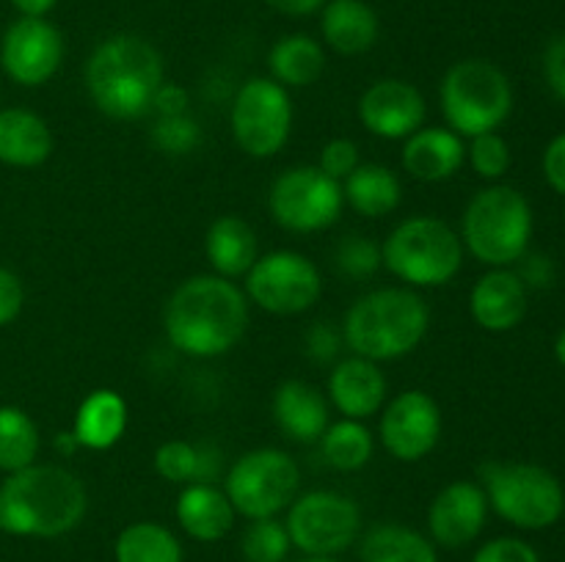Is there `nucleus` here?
I'll return each mask as SVG.
<instances>
[{"label":"nucleus","instance_id":"2","mask_svg":"<svg viewBox=\"0 0 565 562\" xmlns=\"http://www.w3.org/2000/svg\"><path fill=\"white\" fill-rule=\"evenodd\" d=\"M88 510L86 485L70 468L33 463L0 483V529L17 538H61Z\"/></svg>","mask_w":565,"mask_h":562},{"label":"nucleus","instance_id":"34","mask_svg":"<svg viewBox=\"0 0 565 562\" xmlns=\"http://www.w3.org/2000/svg\"><path fill=\"white\" fill-rule=\"evenodd\" d=\"M292 540L279 518H257L243 529L241 551L246 562H287Z\"/></svg>","mask_w":565,"mask_h":562},{"label":"nucleus","instance_id":"12","mask_svg":"<svg viewBox=\"0 0 565 562\" xmlns=\"http://www.w3.org/2000/svg\"><path fill=\"white\" fill-rule=\"evenodd\" d=\"M243 292L248 303L263 312L292 317V314L309 312L320 301L323 275L307 253L281 248V251L259 253L254 268L246 273Z\"/></svg>","mask_w":565,"mask_h":562},{"label":"nucleus","instance_id":"49","mask_svg":"<svg viewBox=\"0 0 565 562\" xmlns=\"http://www.w3.org/2000/svg\"><path fill=\"white\" fill-rule=\"evenodd\" d=\"M292 562H340L334 560V556H301V560H292Z\"/></svg>","mask_w":565,"mask_h":562},{"label":"nucleus","instance_id":"6","mask_svg":"<svg viewBox=\"0 0 565 562\" xmlns=\"http://www.w3.org/2000/svg\"><path fill=\"white\" fill-rule=\"evenodd\" d=\"M461 235L436 215H412L401 220L381 242V268L412 290L445 287L461 273Z\"/></svg>","mask_w":565,"mask_h":562},{"label":"nucleus","instance_id":"46","mask_svg":"<svg viewBox=\"0 0 565 562\" xmlns=\"http://www.w3.org/2000/svg\"><path fill=\"white\" fill-rule=\"evenodd\" d=\"M58 0H11L20 17H47Z\"/></svg>","mask_w":565,"mask_h":562},{"label":"nucleus","instance_id":"31","mask_svg":"<svg viewBox=\"0 0 565 562\" xmlns=\"http://www.w3.org/2000/svg\"><path fill=\"white\" fill-rule=\"evenodd\" d=\"M320 455L334 472H359L373 461L375 435L370 428L356 419H340L326 428L320 435Z\"/></svg>","mask_w":565,"mask_h":562},{"label":"nucleus","instance_id":"47","mask_svg":"<svg viewBox=\"0 0 565 562\" xmlns=\"http://www.w3.org/2000/svg\"><path fill=\"white\" fill-rule=\"evenodd\" d=\"M55 450H58L64 457H72L77 450H81V444H77L75 433H72V430H70V433H58V435H55Z\"/></svg>","mask_w":565,"mask_h":562},{"label":"nucleus","instance_id":"11","mask_svg":"<svg viewBox=\"0 0 565 562\" xmlns=\"http://www.w3.org/2000/svg\"><path fill=\"white\" fill-rule=\"evenodd\" d=\"M345 209L342 182L331 180L318 165H292L281 171L268 191V213L276 226L296 235L323 231Z\"/></svg>","mask_w":565,"mask_h":562},{"label":"nucleus","instance_id":"19","mask_svg":"<svg viewBox=\"0 0 565 562\" xmlns=\"http://www.w3.org/2000/svg\"><path fill=\"white\" fill-rule=\"evenodd\" d=\"M469 314L491 334L513 331L527 314V284L511 268H491L469 292Z\"/></svg>","mask_w":565,"mask_h":562},{"label":"nucleus","instance_id":"4","mask_svg":"<svg viewBox=\"0 0 565 562\" xmlns=\"http://www.w3.org/2000/svg\"><path fill=\"white\" fill-rule=\"evenodd\" d=\"M430 306L412 287H379L351 303L342 317V339L353 356L375 364L397 361L423 345Z\"/></svg>","mask_w":565,"mask_h":562},{"label":"nucleus","instance_id":"45","mask_svg":"<svg viewBox=\"0 0 565 562\" xmlns=\"http://www.w3.org/2000/svg\"><path fill=\"white\" fill-rule=\"evenodd\" d=\"M274 11L287 17H309L323 9L326 0H265Z\"/></svg>","mask_w":565,"mask_h":562},{"label":"nucleus","instance_id":"23","mask_svg":"<svg viewBox=\"0 0 565 562\" xmlns=\"http://www.w3.org/2000/svg\"><path fill=\"white\" fill-rule=\"evenodd\" d=\"M320 33L340 55H364L381 36V20L364 0H326L320 9Z\"/></svg>","mask_w":565,"mask_h":562},{"label":"nucleus","instance_id":"26","mask_svg":"<svg viewBox=\"0 0 565 562\" xmlns=\"http://www.w3.org/2000/svg\"><path fill=\"white\" fill-rule=\"evenodd\" d=\"M53 154V132L39 114L28 108L0 110V163L36 169Z\"/></svg>","mask_w":565,"mask_h":562},{"label":"nucleus","instance_id":"3","mask_svg":"<svg viewBox=\"0 0 565 562\" xmlns=\"http://www.w3.org/2000/svg\"><path fill=\"white\" fill-rule=\"evenodd\" d=\"M83 77L99 114L116 121H136L152 114L154 91L166 80L163 55L149 39L116 33L92 50Z\"/></svg>","mask_w":565,"mask_h":562},{"label":"nucleus","instance_id":"37","mask_svg":"<svg viewBox=\"0 0 565 562\" xmlns=\"http://www.w3.org/2000/svg\"><path fill=\"white\" fill-rule=\"evenodd\" d=\"M467 160L472 171L483 180H500L511 169V147L500 132H483V136L469 138Z\"/></svg>","mask_w":565,"mask_h":562},{"label":"nucleus","instance_id":"15","mask_svg":"<svg viewBox=\"0 0 565 562\" xmlns=\"http://www.w3.org/2000/svg\"><path fill=\"white\" fill-rule=\"evenodd\" d=\"M64 64V36L44 17H20L0 39V66L17 86L36 88Z\"/></svg>","mask_w":565,"mask_h":562},{"label":"nucleus","instance_id":"42","mask_svg":"<svg viewBox=\"0 0 565 562\" xmlns=\"http://www.w3.org/2000/svg\"><path fill=\"white\" fill-rule=\"evenodd\" d=\"M188 105H191V97H188L185 88L180 83L163 80L160 88L154 91L152 99V114L154 116H182L188 114Z\"/></svg>","mask_w":565,"mask_h":562},{"label":"nucleus","instance_id":"27","mask_svg":"<svg viewBox=\"0 0 565 562\" xmlns=\"http://www.w3.org/2000/svg\"><path fill=\"white\" fill-rule=\"evenodd\" d=\"M342 196L353 213L364 215V218H384L401 207L403 185L390 165L359 163L342 180Z\"/></svg>","mask_w":565,"mask_h":562},{"label":"nucleus","instance_id":"36","mask_svg":"<svg viewBox=\"0 0 565 562\" xmlns=\"http://www.w3.org/2000/svg\"><path fill=\"white\" fill-rule=\"evenodd\" d=\"M334 268L345 279H370L381 268V246L364 235L342 237L334 248Z\"/></svg>","mask_w":565,"mask_h":562},{"label":"nucleus","instance_id":"7","mask_svg":"<svg viewBox=\"0 0 565 562\" xmlns=\"http://www.w3.org/2000/svg\"><path fill=\"white\" fill-rule=\"evenodd\" d=\"M439 105L447 127L461 138L497 132L513 110V86L491 61L463 58L441 77Z\"/></svg>","mask_w":565,"mask_h":562},{"label":"nucleus","instance_id":"35","mask_svg":"<svg viewBox=\"0 0 565 562\" xmlns=\"http://www.w3.org/2000/svg\"><path fill=\"white\" fill-rule=\"evenodd\" d=\"M149 138H152L158 152L169 154V158H185L202 147V127L191 114L154 116Z\"/></svg>","mask_w":565,"mask_h":562},{"label":"nucleus","instance_id":"13","mask_svg":"<svg viewBox=\"0 0 565 562\" xmlns=\"http://www.w3.org/2000/svg\"><path fill=\"white\" fill-rule=\"evenodd\" d=\"M287 534L309 556H334L362 532V510L340 490H307L287 507Z\"/></svg>","mask_w":565,"mask_h":562},{"label":"nucleus","instance_id":"5","mask_svg":"<svg viewBox=\"0 0 565 562\" xmlns=\"http://www.w3.org/2000/svg\"><path fill=\"white\" fill-rule=\"evenodd\" d=\"M463 251L489 268H511L527 257L533 207L511 185H489L472 196L461 218Z\"/></svg>","mask_w":565,"mask_h":562},{"label":"nucleus","instance_id":"14","mask_svg":"<svg viewBox=\"0 0 565 562\" xmlns=\"http://www.w3.org/2000/svg\"><path fill=\"white\" fill-rule=\"evenodd\" d=\"M379 439L395 461H423L436 450L441 439L439 402L423 389L401 391L381 408Z\"/></svg>","mask_w":565,"mask_h":562},{"label":"nucleus","instance_id":"29","mask_svg":"<svg viewBox=\"0 0 565 562\" xmlns=\"http://www.w3.org/2000/svg\"><path fill=\"white\" fill-rule=\"evenodd\" d=\"M268 69L276 83L290 88H307L323 77L326 50L318 39L307 33H290L281 36L268 53Z\"/></svg>","mask_w":565,"mask_h":562},{"label":"nucleus","instance_id":"48","mask_svg":"<svg viewBox=\"0 0 565 562\" xmlns=\"http://www.w3.org/2000/svg\"><path fill=\"white\" fill-rule=\"evenodd\" d=\"M555 356H557V361L565 367V328L561 331V336H557V342H555Z\"/></svg>","mask_w":565,"mask_h":562},{"label":"nucleus","instance_id":"38","mask_svg":"<svg viewBox=\"0 0 565 562\" xmlns=\"http://www.w3.org/2000/svg\"><path fill=\"white\" fill-rule=\"evenodd\" d=\"M359 163H362V158H359V147L356 141H351V138H331V141H326L323 149H320L318 169L337 182L345 180Z\"/></svg>","mask_w":565,"mask_h":562},{"label":"nucleus","instance_id":"17","mask_svg":"<svg viewBox=\"0 0 565 562\" xmlns=\"http://www.w3.org/2000/svg\"><path fill=\"white\" fill-rule=\"evenodd\" d=\"M486 518H489V499L480 483L456 479L430 501L428 534L445 549H461L483 532Z\"/></svg>","mask_w":565,"mask_h":562},{"label":"nucleus","instance_id":"9","mask_svg":"<svg viewBox=\"0 0 565 562\" xmlns=\"http://www.w3.org/2000/svg\"><path fill=\"white\" fill-rule=\"evenodd\" d=\"M224 490L237 516L257 521L276 518L296 501L301 490V466L296 457L276 446L248 450L226 468Z\"/></svg>","mask_w":565,"mask_h":562},{"label":"nucleus","instance_id":"10","mask_svg":"<svg viewBox=\"0 0 565 562\" xmlns=\"http://www.w3.org/2000/svg\"><path fill=\"white\" fill-rule=\"evenodd\" d=\"M292 99L274 77H248L235 94L230 110L232 138L248 158H276L292 132Z\"/></svg>","mask_w":565,"mask_h":562},{"label":"nucleus","instance_id":"33","mask_svg":"<svg viewBox=\"0 0 565 562\" xmlns=\"http://www.w3.org/2000/svg\"><path fill=\"white\" fill-rule=\"evenodd\" d=\"M42 450L39 428L22 408L0 406V472L14 474L33 466Z\"/></svg>","mask_w":565,"mask_h":562},{"label":"nucleus","instance_id":"44","mask_svg":"<svg viewBox=\"0 0 565 562\" xmlns=\"http://www.w3.org/2000/svg\"><path fill=\"white\" fill-rule=\"evenodd\" d=\"M544 176L552 185V191H557L565 196V132L557 138H552L550 147L544 152Z\"/></svg>","mask_w":565,"mask_h":562},{"label":"nucleus","instance_id":"28","mask_svg":"<svg viewBox=\"0 0 565 562\" xmlns=\"http://www.w3.org/2000/svg\"><path fill=\"white\" fill-rule=\"evenodd\" d=\"M154 472L174 485L193 483H215L224 472V457L218 446L191 444V441H163L154 450Z\"/></svg>","mask_w":565,"mask_h":562},{"label":"nucleus","instance_id":"39","mask_svg":"<svg viewBox=\"0 0 565 562\" xmlns=\"http://www.w3.org/2000/svg\"><path fill=\"white\" fill-rule=\"evenodd\" d=\"M472 562H541V556L527 540L494 538L475 551Z\"/></svg>","mask_w":565,"mask_h":562},{"label":"nucleus","instance_id":"18","mask_svg":"<svg viewBox=\"0 0 565 562\" xmlns=\"http://www.w3.org/2000/svg\"><path fill=\"white\" fill-rule=\"evenodd\" d=\"M386 391H390V383H386L381 364L362 356H348L334 361L329 383H326V397H329L331 408L342 419H356V422L381 413Z\"/></svg>","mask_w":565,"mask_h":562},{"label":"nucleus","instance_id":"8","mask_svg":"<svg viewBox=\"0 0 565 562\" xmlns=\"http://www.w3.org/2000/svg\"><path fill=\"white\" fill-rule=\"evenodd\" d=\"M480 488L489 507L519 529H546L557 523L565 510L561 479L535 463L486 461L478 466Z\"/></svg>","mask_w":565,"mask_h":562},{"label":"nucleus","instance_id":"32","mask_svg":"<svg viewBox=\"0 0 565 562\" xmlns=\"http://www.w3.org/2000/svg\"><path fill=\"white\" fill-rule=\"evenodd\" d=\"M116 562H182V543L158 521H136L114 543Z\"/></svg>","mask_w":565,"mask_h":562},{"label":"nucleus","instance_id":"1","mask_svg":"<svg viewBox=\"0 0 565 562\" xmlns=\"http://www.w3.org/2000/svg\"><path fill=\"white\" fill-rule=\"evenodd\" d=\"M252 303L235 281L215 273L191 275L169 295L163 331L171 347L193 358H218L241 345Z\"/></svg>","mask_w":565,"mask_h":562},{"label":"nucleus","instance_id":"41","mask_svg":"<svg viewBox=\"0 0 565 562\" xmlns=\"http://www.w3.org/2000/svg\"><path fill=\"white\" fill-rule=\"evenodd\" d=\"M22 303H25V290L20 275L0 264V328L20 317Z\"/></svg>","mask_w":565,"mask_h":562},{"label":"nucleus","instance_id":"21","mask_svg":"<svg viewBox=\"0 0 565 562\" xmlns=\"http://www.w3.org/2000/svg\"><path fill=\"white\" fill-rule=\"evenodd\" d=\"M467 163V143L450 127H419L403 141L401 165L417 182H445Z\"/></svg>","mask_w":565,"mask_h":562},{"label":"nucleus","instance_id":"25","mask_svg":"<svg viewBox=\"0 0 565 562\" xmlns=\"http://www.w3.org/2000/svg\"><path fill=\"white\" fill-rule=\"evenodd\" d=\"M127 422H130V408H127L125 397L114 389H94L77 406L72 433H75L81 450L103 452L119 444Z\"/></svg>","mask_w":565,"mask_h":562},{"label":"nucleus","instance_id":"24","mask_svg":"<svg viewBox=\"0 0 565 562\" xmlns=\"http://www.w3.org/2000/svg\"><path fill=\"white\" fill-rule=\"evenodd\" d=\"M204 257L215 275H224L230 281L246 279V273L259 259L257 231L237 215H221L204 235Z\"/></svg>","mask_w":565,"mask_h":562},{"label":"nucleus","instance_id":"20","mask_svg":"<svg viewBox=\"0 0 565 562\" xmlns=\"http://www.w3.org/2000/svg\"><path fill=\"white\" fill-rule=\"evenodd\" d=\"M270 413L281 433L296 444H318L331 424V402L318 386L307 380H285L276 386Z\"/></svg>","mask_w":565,"mask_h":562},{"label":"nucleus","instance_id":"16","mask_svg":"<svg viewBox=\"0 0 565 562\" xmlns=\"http://www.w3.org/2000/svg\"><path fill=\"white\" fill-rule=\"evenodd\" d=\"M356 114L370 136L384 141H406L412 132L425 127L428 102L414 83L401 77H381L364 88Z\"/></svg>","mask_w":565,"mask_h":562},{"label":"nucleus","instance_id":"40","mask_svg":"<svg viewBox=\"0 0 565 562\" xmlns=\"http://www.w3.org/2000/svg\"><path fill=\"white\" fill-rule=\"evenodd\" d=\"M303 345L312 361L331 364L340 356L345 339H342V328H334V323H312V328L303 334Z\"/></svg>","mask_w":565,"mask_h":562},{"label":"nucleus","instance_id":"30","mask_svg":"<svg viewBox=\"0 0 565 562\" xmlns=\"http://www.w3.org/2000/svg\"><path fill=\"white\" fill-rule=\"evenodd\" d=\"M362 562H439L434 540L403 523H379L362 538Z\"/></svg>","mask_w":565,"mask_h":562},{"label":"nucleus","instance_id":"22","mask_svg":"<svg viewBox=\"0 0 565 562\" xmlns=\"http://www.w3.org/2000/svg\"><path fill=\"white\" fill-rule=\"evenodd\" d=\"M177 521L199 543H215L226 538L235 527V507L224 488L215 483H193L185 485L177 496Z\"/></svg>","mask_w":565,"mask_h":562},{"label":"nucleus","instance_id":"43","mask_svg":"<svg viewBox=\"0 0 565 562\" xmlns=\"http://www.w3.org/2000/svg\"><path fill=\"white\" fill-rule=\"evenodd\" d=\"M544 75L557 99L565 102V33L550 44L544 55Z\"/></svg>","mask_w":565,"mask_h":562}]
</instances>
